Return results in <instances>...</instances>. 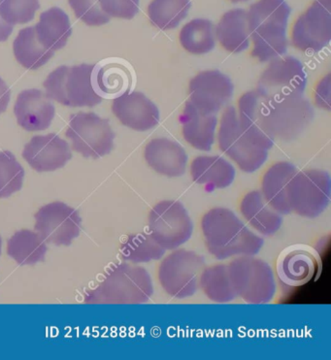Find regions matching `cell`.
Listing matches in <instances>:
<instances>
[{"instance_id": "52a82bcc", "label": "cell", "mask_w": 331, "mask_h": 360, "mask_svg": "<svg viewBox=\"0 0 331 360\" xmlns=\"http://www.w3.org/2000/svg\"><path fill=\"white\" fill-rule=\"evenodd\" d=\"M229 277L236 295L248 304H267L273 300L276 285L268 263L242 255L228 265Z\"/></svg>"}, {"instance_id": "ac0fdd59", "label": "cell", "mask_w": 331, "mask_h": 360, "mask_svg": "<svg viewBox=\"0 0 331 360\" xmlns=\"http://www.w3.org/2000/svg\"><path fill=\"white\" fill-rule=\"evenodd\" d=\"M91 84L101 98L116 99L134 88V73L123 60H105L94 65Z\"/></svg>"}, {"instance_id": "484cf974", "label": "cell", "mask_w": 331, "mask_h": 360, "mask_svg": "<svg viewBox=\"0 0 331 360\" xmlns=\"http://www.w3.org/2000/svg\"><path fill=\"white\" fill-rule=\"evenodd\" d=\"M240 210L244 218L259 233L271 236L281 229V214L269 205L261 191L247 193L242 200Z\"/></svg>"}, {"instance_id": "7c38bea8", "label": "cell", "mask_w": 331, "mask_h": 360, "mask_svg": "<svg viewBox=\"0 0 331 360\" xmlns=\"http://www.w3.org/2000/svg\"><path fill=\"white\" fill-rule=\"evenodd\" d=\"M306 84V73L297 58H277L261 74L257 91L264 98L282 101L302 96Z\"/></svg>"}, {"instance_id": "7a4b0ae2", "label": "cell", "mask_w": 331, "mask_h": 360, "mask_svg": "<svg viewBox=\"0 0 331 360\" xmlns=\"http://www.w3.org/2000/svg\"><path fill=\"white\" fill-rule=\"evenodd\" d=\"M201 229L206 246L217 259L254 255L264 246V239L249 231L243 221L226 208H214L203 217Z\"/></svg>"}, {"instance_id": "d590c367", "label": "cell", "mask_w": 331, "mask_h": 360, "mask_svg": "<svg viewBox=\"0 0 331 360\" xmlns=\"http://www.w3.org/2000/svg\"><path fill=\"white\" fill-rule=\"evenodd\" d=\"M78 19L90 27H99L110 22L111 17L101 9L98 0H68Z\"/></svg>"}, {"instance_id": "d6986e66", "label": "cell", "mask_w": 331, "mask_h": 360, "mask_svg": "<svg viewBox=\"0 0 331 360\" xmlns=\"http://www.w3.org/2000/svg\"><path fill=\"white\" fill-rule=\"evenodd\" d=\"M112 111L119 121L136 131H147L160 122L157 107L139 91L127 93L114 99Z\"/></svg>"}, {"instance_id": "6da1fadb", "label": "cell", "mask_w": 331, "mask_h": 360, "mask_svg": "<svg viewBox=\"0 0 331 360\" xmlns=\"http://www.w3.org/2000/svg\"><path fill=\"white\" fill-rule=\"evenodd\" d=\"M238 106L241 127L270 145L274 139H295L314 117V110L302 96L276 101L252 91L241 96Z\"/></svg>"}, {"instance_id": "9a60e30c", "label": "cell", "mask_w": 331, "mask_h": 360, "mask_svg": "<svg viewBox=\"0 0 331 360\" xmlns=\"http://www.w3.org/2000/svg\"><path fill=\"white\" fill-rule=\"evenodd\" d=\"M320 265V255L314 248L297 244L286 248L280 254L276 271L283 283L287 287L299 288L314 279Z\"/></svg>"}, {"instance_id": "74e56055", "label": "cell", "mask_w": 331, "mask_h": 360, "mask_svg": "<svg viewBox=\"0 0 331 360\" xmlns=\"http://www.w3.org/2000/svg\"><path fill=\"white\" fill-rule=\"evenodd\" d=\"M330 94V75L323 78L318 86L317 91H316V102L320 108L330 109V101L325 98V94Z\"/></svg>"}, {"instance_id": "277c9868", "label": "cell", "mask_w": 331, "mask_h": 360, "mask_svg": "<svg viewBox=\"0 0 331 360\" xmlns=\"http://www.w3.org/2000/svg\"><path fill=\"white\" fill-rule=\"evenodd\" d=\"M154 295L151 276L143 267L129 263L115 265L103 282L86 296L88 304H144Z\"/></svg>"}, {"instance_id": "f35d334b", "label": "cell", "mask_w": 331, "mask_h": 360, "mask_svg": "<svg viewBox=\"0 0 331 360\" xmlns=\"http://www.w3.org/2000/svg\"><path fill=\"white\" fill-rule=\"evenodd\" d=\"M11 98V89L6 83L0 78V115L6 111Z\"/></svg>"}, {"instance_id": "ba28073f", "label": "cell", "mask_w": 331, "mask_h": 360, "mask_svg": "<svg viewBox=\"0 0 331 360\" xmlns=\"http://www.w3.org/2000/svg\"><path fill=\"white\" fill-rule=\"evenodd\" d=\"M205 268V259L202 255L188 250H177L160 263V285L165 292L178 300L190 297L197 292Z\"/></svg>"}, {"instance_id": "83f0119b", "label": "cell", "mask_w": 331, "mask_h": 360, "mask_svg": "<svg viewBox=\"0 0 331 360\" xmlns=\"http://www.w3.org/2000/svg\"><path fill=\"white\" fill-rule=\"evenodd\" d=\"M7 255L20 265H34L45 259L47 243L37 232L22 229L7 241Z\"/></svg>"}, {"instance_id": "e575fe53", "label": "cell", "mask_w": 331, "mask_h": 360, "mask_svg": "<svg viewBox=\"0 0 331 360\" xmlns=\"http://www.w3.org/2000/svg\"><path fill=\"white\" fill-rule=\"evenodd\" d=\"M39 8V0H0V16L12 25L32 22Z\"/></svg>"}, {"instance_id": "f546056e", "label": "cell", "mask_w": 331, "mask_h": 360, "mask_svg": "<svg viewBox=\"0 0 331 360\" xmlns=\"http://www.w3.org/2000/svg\"><path fill=\"white\" fill-rule=\"evenodd\" d=\"M201 290L216 303L231 302L238 297L229 277L228 265L218 264L205 268L200 278Z\"/></svg>"}, {"instance_id": "9c48e42d", "label": "cell", "mask_w": 331, "mask_h": 360, "mask_svg": "<svg viewBox=\"0 0 331 360\" xmlns=\"http://www.w3.org/2000/svg\"><path fill=\"white\" fill-rule=\"evenodd\" d=\"M65 135L72 149L86 158L98 160L113 150L115 134L109 120L94 113L71 115Z\"/></svg>"}, {"instance_id": "cb8c5ba5", "label": "cell", "mask_w": 331, "mask_h": 360, "mask_svg": "<svg viewBox=\"0 0 331 360\" xmlns=\"http://www.w3.org/2000/svg\"><path fill=\"white\" fill-rule=\"evenodd\" d=\"M215 34L221 47L228 52L238 53L248 49L251 37L248 13L244 9L226 12L216 27Z\"/></svg>"}, {"instance_id": "44dd1931", "label": "cell", "mask_w": 331, "mask_h": 360, "mask_svg": "<svg viewBox=\"0 0 331 360\" xmlns=\"http://www.w3.org/2000/svg\"><path fill=\"white\" fill-rule=\"evenodd\" d=\"M145 160L155 172L167 177H180L186 172L188 155L184 148L168 138H155L145 148Z\"/></svg>"}, {"instance_id": "836d02e7", "label": "cell", "mask_w": 331, "mask_h": 360, "mask_svg": "<svg viewBox=\"0 0 331 360\" xmlns=\"http://www.w3.org/2000/svg\"><path fill=\"white\" fill-rule=\"evenodd\" d=\"M25 170L9 150L0 152V199L10 198L21 191Z\"/></svg>"}, {"instance_id": "2e32d148", "label": "cell", "mask_w": 331, "mask_h": 360, "mask_svg": "<svg viewBox=\"0 0 331 360\" xmlns=\"http://www.w3.org/2000/svg\"><path fill=\"white\" fill-rule=\"evenodd\" d=\"M190 101L205 113L216 115L233 94V84L228 76L218 70L203 71L190 81Z\"/></svg>"}, {"instance_id": "4316f807", "label": "cell", "mask_w": 331, "mask_h": 360, "mask_svg": "<svg viewBox=\"0 0 331 360\" xmlns=\"http://www.w3.org/2000/svg\"><path fill=\"white\" fill-rule=\"evenodd\" d=\"M190 174L193 181L200 185L213 188H226L231 186L235 178V169L223 158L197 157L190 165Z\"/></svg>"}, {"instance_id": "8d00e7d4", "label": "cell", "mask_w": 331, "mask_h": 360, "mask_svg": "<svg viewBox=\"0 0 331 360\" xmlns=\"http://www.w3.org/2000/svg\"><path fill=\"white\" fill-rule=\"evenodd\" d=\"M109 17L131 20L139 11V0H98Z\"/></svg>"}, {"instance_id": "5b68a950", "label": "cell", "mask_w": 331, "mask_h": 360, "mask_svg": "<svg viewBox=\"0 0 331 360\" xmlns=\"http://www.w3.org/2000/svg\"><path fill=\"white\" fill-rule=\"evenodd\" d=\"M218 140L221 152L247 173L259 169L268 158V150L273 147L248 134L241 127L233 106H228L221 116Z\"/></svg>"}, {"instance_id": "ab89813d", "label": "cell", "mask_w": 331, "mask_h": 360, "mask_svg": "<svg viewBox=\"0 0 331 360\" xmlns=\"http://www.w3.org/2000/svg\"><path fill=\"white\" fill-rule=\"evenodd\" d=\"M13 29H14V25L5 22L0 16V42H4L8 39L10 35L12 34Z\"/></svg>"}, {"instance_id": "60d3db41", "label": "cell", "mask_w": 331, "mask_h": 360, "mask_svg": "<svg viewBox=\"0 0 331 360\" xmlns=\"http://www.w3.org/2000/svg\"><path fill=\"white\" fill-rule=\"evenodd\" d=\"M231 2H233V4H238V2H245L248 1V0H231Z\"/></svg>"}, {"instance_id": "f1b7e54d", "label": "cell", "mask_w": 331, "mask_h": 360, "mask_svg": "<svg viewBox=\"0 0 331 360\" xmlns=\"http://www.w3.org/2000/svg\"><path fill=\"white\" fill-rule=\"evenodd\" d=\"M13 51L18 63L27 69H38L52 58L53 52L40 44L34 27L20 30L13 43Z\"/></svg>"}, {"instance_id": "4dcf8cb0", "label": "cell", "mask_w": 331, "mask_h": 360, "mask_svg": "<svg viewBox=\"0 0 331 360\" xmlns=\"http://www.w3.org/2000/svg\"><path fill=\"white\" fill-rule=\"evenodd\" d=\"M215 27L209 20L195 19L181 30V45L193 55H205L215 48Z\"/></svg>"}, {"instance_id": "7402d4cb", "label": "cell", "mask_w": 331, "mask_h": 360, "mask_svg": "<svg viewBox=\"0 0 331 360\" xmlns=\"http://www.w3.org/2000/svg\"><path fill=\"white\" fill-rule=\"evenodd\" d=\"M181 122L183 136L190 146L205 152L211 150L215 142L216 115L205 113L188 101Z\"/></svg>"}, {"instance_id": "30bf717a", "label": "cell", "mask_w": 331, "mask_h": 360, "mask_svg": "<svg viewBox=\"0 0 331 360\" xmlns=\"http://www.w3.org/2000/svg\"><path fill=\"white\" fill-rule=\"evenodd\" d=\"M330 176L327 171L311 169L297 171L289 186L290 208L305 218L320 216L330 205Z\"/></svg>"}, {"instance_id": "603a6c76", "label": "cell", "mask_w": 331, "mask_h": 360, "mask_svg": "<svg viewBox=\"0 0 331 360\" xmlns=\"http://www.w3.org/2000/svg\"><path fill=\"white\" fill-rule=\"evenodd\" d=\"M297 173L294 165L280 162L272 165L262 179V195L279 214H287L292 212L289 201V186Z\"/></svg>"}, {"instance_id": "ffe728a7", "label": "cell", "mask_w": 331, "mask_h": 360, "mask_svg": "<svg viewBox=\"0 0 331 360\" xmlns=\"http://www.w3.org/2000/svg\"><path fill=\"white\" fill-rule=\"evenodd\" d=\"M14 113L19 126L27 131H43L51 127L56 107L40 89H27L18 96Z\"/></svg>"}, {"instance_id": "3957f363", "label": "cell", "mask_w": 331, "mask_h": 360, "mask_svg": "<svg viewBox=\"0 0 331 360\" xmlns=\"http://www.w3.org/2000/svg\"><path fill=\"white\" fill-rule=\"evenodd\" d=\"M249 30L254 49L252 57L266 63L287 53L286 30L290 7L286 0H259L249 6Z\"/></svg>"}, {"instance_id": "5bb4252c", "label": "cell", "mask_w": 331, "mask_h": 360, "mask_svg": "<svg viewBox=\"0 0 331 360\" xmlns=\"http://www.w3.org/2000/svg\"><path fill=\"white\" fill-rule=\"evenodd\" d=\"M292 45L302 52H319L331 39V0H315L292 29Z\"/></svg>"}, {"instance_id": "d4e9b609", "label": "cell", "mask_w": 331, "mask_h": 360, "mask_svg": "<svg viewBox=\"0 0 331 360\" xmlns=\"http://www.w3.org/2000/svg\"><path fill=\"white\" fill-rule=\"evenodd\" d=\"M34 29L40 44L52 52L65 47L72 34L70 17L58 7L43 12Z\"/></svg>"}, {"instance_id": "8992f818", "label": "cell", "mask_w": 331, "mask_h": 360, "mask_svg": "<svg viewBox=\"0 0 331 360\" xmlns=\"http://www.w3.org/2000/svg\"><path fill=\"white\" fill-rule=\"evenodd\" d=\"M93 65L60 66L46 79L43 86L50 99L67 107H94L103 102L91 84Z\"/></svg>"}, {"instance_id": "e0dca14e", "label": "cell", "mask_w": 331, "mask_h": 360, "mask_svg": "<svg viewBox=\"0 0 331 360\" xmlns=\"http://www.w3.org/2000/svg\"><path fill=\"white\" fill-rule=\"evenodd\" d=\"M25 162L37 172H53L65 167L72 158L70 144L56 134L37 135L22 153Z\"/></svg>"}, {"instance_id": "8fae6325", "label": "cell", "mask_w": 331, "mask_h": 360, "mask_svg": "<svg viewBox=\"0 0 331 360\" xmlns=\"http://www.w3.org/2000/svg\"><path fill=\"white\" fill-rule=\"evenodd\" d=\"M149 231L155 241L167 251L188 242L193 235V224L182 203L164 200L150 212Z\"/></svg>"}, {"instance_id": "4fadbf2b", "label": "cell", "mask_w": 331, "mask_h": 360, "mask_svg": "<svg viewBox=\"0 0 331 360\" xmlns=\"http://www.w3.org/2000/svg\"><path fill=\"white\" fill-rule=\"evenodd\" d=\"M35 231L46 243L70 246L82 231V219L76 209L60 202L41 207L34 214Z\"/></svg>"}, {"instance_id": "1f68e13d", "label": "cell", "mask_w": 331, "mask_h": 360, "mask_svg": "<svg viewBox=\"0 0 331 360\" xmlns=\"http://www.w3.org/2000/svg\"><path fill=\"white\" fill-rule=\"evenodd\" d=\"M190 6V0H152L148 6V16L157 29H176L188 16Z\"/></svg>"}, {"instance_id": "d6a6232c", "label": "cell", "mask_w": 331, "mask_h": 360, "mask_svg": "<svg viewBox=\"0 0 331 360\" xmlns=\"http://www.w3.org/2000/svg\"><path fill=\"white\" fill-rule=\"evenodd\" d=\"M122 259L132 263H144L159 260L164 257L165 250L160 246L151 235L135 233L129 235L121 245Z\"/></svg>"}, {"instance_id": "b9f144b4", "label": "cell", "mask_w": 331, "mask_h": 360, "mask_svg": "<svg viewBox=\"0 0 331 360\" xmlns=\"http://www.w3.org/2000/svg\"><path fill=\"white\" fill-rule=\"evenodd\" d=\"M1 252H2V239H1V236H0V255H1Z\"/></svg>"}]
</instances>
